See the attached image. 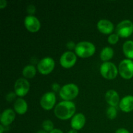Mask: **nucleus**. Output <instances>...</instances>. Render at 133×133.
<instances>
[{"mask_svg": "<svg viewBox=\"0 0 133 133\" xmlns=\"http://www.w3.org/2000/svg\"><path fill=\"white\" fill-rule=\"evenodd\" d=\"M16 94L14 92H10L8 93L6 96V100L8 102H12L13 100L15 99Z\"/></svg>", "mask_w": 133, "mask_h": 133, "instance_id": "393cba45", "label": "nucleus"}, {"mask_svg": "<svg viewBox=\"0 0 133 133\" xmlns=\"http://www.w3.org/2000/svg\"><path fill=\"white\" fill-rule=\"evenodd\" d=\"M86 123V117L83 113L75 114L72 117L70 122V125L73 129L79 131L84 127Z\"/></svg>", "mask_w": 133, "mask_h": 133, "instance_id": "ddd939ff", "label": "nucleus"}, {"mask_svg": "<svg viewBox=\"0 0 133 133\" xmlns=\"http://www.w3.org/2000/svg\"><path fill=\"white\" fill-rule=\"evenodd\" d=\"M76 111V106L72 101H62L58 103L54 109V114L57 118L62 120L72 118Z\"/></svg>", "mask_w": 133, "mask_h": 133, "instance_id": "f257e3e1", "label": "nucleus"}, {"mask_svg": "<svg viewBox=\"0 0 133 133\" xmlns=\"http://www.w3.org/2000/svg\"><path fill=\"white\" fill-rule=\"evenodd\" d=\"M26 10H27V12L30 16H33V14L36 12V7L34 5H29L27 6Z\"/></svg>", "mask_w": 133, "mask_h": 133, "instance_id": "b1692460", "label": "nucleus"}, {"mask_svg": "<svg viewBox=\"0 0 133 133\" xmlns=\"http://www.w3.org/2000/svg\"><path fill=\"white\" fill-rule=\"evenodd\" d=\"M51 88H52V90H53V92L55 93V92H60L62 87H61V86H60V84H58V83H54L53 84H52Z\"/></svg>", "mask_w": 133, "mask_h": 133, "instance_id": "a878e982", "label": "nucleus"}, {"mask_svg": "<svg viewBox=\"0 0 133 133\" xmlns=\"http://www.w3.org/2000/svg\"><path fill=\"white\" fill-rule=\"evenodd\" d=\"M55 62L51 57H46L40 60L37 64V70L42 75H47L53 71Z\"/></svg>", "mask_w": 133, "mask_h": 133, "instance_id": "423d86ee", "label": "nucleus"}, {"mask_svg": "<svg viewBox=\"0 0 133 133\" xmlns=\"http://www.w3.org/2000/svg\"><path fill=\"white\" fill-rule=\"evenodd\" d=\"M16 118L15 111L12 109H5L1 114L0 122L3 126H9L14 121Z\"/></svg>", "mask_w": 133, "mask_h": 133, "instance_id": "4468645a", "label": "nucleus"}, {"mask_svg": "<svg viewBox=\"0 0 133 133\" xmlns=\"http://www.w3.org/2000/svg\"><path fill=\"white\" fill-rule=\"evenodd\" d=\"M97 29L101 33L105 35H111L114 31V24L107 19H100L97 23Z\"/></svg>", "mask_w": 133, "mask_h": 133, "instance_id": "f8f14e48", "label": "nucleus"}, {"mask_svg": "<svg viewBox=\"0 0 133 133\" xmlns=\"http://www.w3.org/2000/svg\"><path fill=\"white\" fill-rule=\"evenodd\" d=\"M118 72L123 79L129 80L133 77V61L132 60L123 59L118 66Z\"/></svg>", "mask_w": 133, "mask_h": 133, "instance_id": "39448f33", "label": "nucleus"}, {"mask_svg": "<svg viewBox=\"0 0 133 133\" xmlns=\"http://www.w3.org/2000/svg\"><path fill=\"white\" fill-rule=\"evenodd\" d=\"M119 109L124 112H130L133 110V96H126L119 101Z\"/></svg>", "mask_w": 133, "mask_h": 133, "instance_id": "dca6fc26", "label": "nucleus"}, {"mask_svg": "<svg viewBox=\"0 0 133 133\" xmlns=\"http://www.w3.org/2000/svg\"><path fill=\"white\" fill-rule=\"evenodd\" d=\"M123 52L128 59H133V41L127 40L123 44Z\"/></svg>", "mask_w": 133, "mask_h": 133, "instance_id": "6ab92c4d", "label": "nucleus"}, {"mask_svg": "<svg viewBox=\"0 0 133 133\" xmlns=\"http://www.w3.org/2000/svg\"><path fill=\"white\" fill-rule=\"evenodd\" d=\"M22 74L25 79H32L36 74V68L33 65H27L23 68Z\"/></svg>", "mask_w": 133, "mask_h": 133, "instance_id": "aec40b11", "label": "nucleus"}, {"mask_svg": "<svg viewBox=\"0 0 133 133\" xmlns=\"http://www.w3.org/2000/svg\"><path fill=\"white\" fill-rule=\"evenodd\" d=\"M56 103V95L53 92L44 94L40 101V106L45 110H51Z\"/></svg>", "mask_w": 133, "mask_h": 133, "instance_id": "9d476101", "label": "nucleus"}, {"mask_svg": "<svg viewBox=\"0 0 133 133\" xmlns=\"http://www.w3.org/2000/svg\"><path fill=\"white\" fill-rule=\"evenodd\" d=\"M7 6V1L6 0H0V9H3Z\"/></svg>", "mask_w": 133, "mask_h": 133, "instance_id": "cd10ccee", "label": "nucleus"}, {"mask_svg": "<svg viewBox=\"0 0 133 133\" xmlns=\"http://www.w3.org/2000/svg\"><path fill=\"white\" fill-rule=\"evenodd\" d=\"M106 114L107 118L109 119H114L117 116V114H118V112H117L116 109V107H109L107 108L106 111Z\"/></svg>", "mask_w": 133, "mask_h": 133, "instance_id": "4be33fe9", "label": "nucleus"}, {"mask_svg": "<svg viewBox=\"0 0 133 133\" xmlns=\"http://www.w3.org/2000/svg\"><path fill=\"white\" fill-rule=\"evenodd\" d=\"M14 88L16 96L23 97L28 94L30 90V84L25 78H19L16 81Z\"/></svg>", "mask_w": 133, "mask_h": 133, "instance_id": "6e6552de", "label": "nucleus"}, {"mask_svg": "<svg viewBox=\"0 0 133 133\" xmlns=\"http://www.w3.org/2000/svg\"><path fill=\"white\" fill-rule=\"evenodd\" d=\"M114 49L110 47H105L101 50L100 53V58L104 62H109L110 59L114 57Z\"/></svg>", "mask_w": 133, "mask_h": 133, "instance_id": "a211bd4d", "label": "nucleus"}, {"mask_svg": "<svg viewBox=\"0 0 133 133\" xmlns=\"http://www.w3.org/2000/svg\"><path fill=\"white\" fill-rule=\"evenodd\" d=\"M36 133H49V132H46V131H45L44 130H40V131H38Z\"/></svg>", "mask_w": 133, "mask_h": 133, "instance_id": "473e14b6", "label": "nucleus"}, {"mask_svg": "<svg viewBox=\"0 0 133 133\" xmlns=\"http://www.w3.org/2000/svg\"><path fill=\"white\" fill-rule=\"evenodd\" d=\"M105 100L110 107H116L119 104V96L114 90H109L105 94Z\"/></svg>", "mask_w": 133, "mask_h": 133, "instance_id": "2eb2a0df", "label": "nucleus"}, {"mask_svg": "<svg viewBox=\"0 0 133 133\" xmlns=\"http://www.w3.org/2000/svg\"><path fill=\"white\" fill-rule=\"evenodd\" d=\"M96 50V46L93 43L88 41H83L77 44L75 53L79 57L86 58L94 55Z\"/></svg>", "mask_w": 133, "mask_h": 133, "instance_id": "f03ea898", "label": "nucleus"}, {"mask_svg": "<svg viewBox=\"0 0 133 133\" xmlns=\"http://www.w3.org/2000/svg\"><path fill=\"white\" fill-rule=\"evenodd\" d=\"M115 133H130L129 131L125 128H119L116 130Z\"/></svg>", "mask_w": 133, "mask_h": 133, "instance_id": "c85d7f7f", "label": "nucleus"}, {"mask_svg": "<svg viewBox=\"0 0 133 133\" xmlns=\"http://www.w3.org/2000/svg\"><path fill=\"white\" fill-rule=\"evenodd\" d=\"M42 127L43 130H44V131L49 133L54 129V124H53V122L49 120V119L44 120L42 122Z\"/></svg>", "mask_w": 133, "mask_h": 133, "instance_id": "412c9836", "label": "nucleus"}, {"mask_svg": "<svg viewBox=\"0 0 133 133\" xmlns=\"http://www.w3.org/2000/svg\"><path fill=\"white\" fill-rule=\"evenodd\" d=\"M49 133H64V132H62L61 129H54L53 131H51Z\"/></svg>", "mask_w": 133, "mask_h": 133, "instance_id": "c756f323", "label": "nucleus"}, {"mask_svg": "<svg viewBox=\"0 0 133 133\" xmlns=\"http://www.w3.org/2000/svg\"><path fill=\"white\" fill-rule=\"evenodd\" d=\"M67 133H78V132H77V131H76V130L73 129H72L70 130V131H69Z\"/></svg>", "mask_w": 133, "mask_h": 133, "instance_id": "2f4dec72", "label": "nucleus"}, {"mask_svg": "<svg viewBox=\"0 0 133 133\" xmlns=\"http://www.w3.org/2000/svg\"><path fill=\"white\" fill-rule=\"evenodd\" d=\"M77 55L75 53L68 51L64 52L60 58V64L65 69H70L74 66L77 62Z\"/></svg>", "mask_w": 133, "mask_h": 133, "instance_id": "1a4fd4ad", "label": "nucleus"}, {"mask_svg": "<svg viewBox=\"0 0 133 133\" xmlns=\"http://www.w3.org/2000/svg\"><path fill=\"white\" fill-rule=\"evenodd\" d=\"M28 110V105L24 99L22 97L16 99L14 104V110L18 114L23 115L27 112Z\"/></svg>", "mask_w": 133, "mask_h": 133, "instance_id": "f3484780", "label": "nucleus"}, {"mask_svg": "<svg viewBox=\"0 0 133 133\" xmlns=\"http://www.w3.org/2000/svg\"><path fill=\"white\" fill-rule=\"evenodd\" d=\"M100 73L103 77L107 80H113L119 74L118 68L114 63L110 62H103L101 65Z\"/></svg>", "mask_w": 133, "mask_h": 133, "instance_id": "20e7f679", "label": "nucleus"}, {"mask_svg": "<svg viewBox=\"0 0 133 133\" xmlns=\"http://www.w3.org/2000/svg\"><path fill=\"white\" fill-rule=\"evenodd\" d=\"M24 25L28 31L32 33L37 32L41 27L39 19L35 16L28 15L24 19Z\"/></svg>", "mask_w": 133, "mask_h": 133, "instance_id": "9b49d317", "label": "nucleus"}, {"mask_svg": "<svg viewBox=\"0 0 133 133\" xmlns=\"http://www.w3.org/2000/svg\"><path fill=\"white\" fill-rule=\"evenodd\" d=\"M116 33L122 38H128L133 33V23L129 19L119 22L116 28Z\"/></svg>", "mask_w": 133, "mask_h": 133, "instance_id": "0eeeda50", "label": "nucleus"}, {"mask_svg": "<svg viewBox=\"0 0 133 133\" xmlns=\"http://www.w3.org/2000/svg\"><path fill=\"white\" fill-rule=\"evenodd\" d=\"M79 93V88L77 85L74 83H69L61 88L59 95L64 101H71L76 98Z\"/></svg>", "mask_w": 133, "mask_h": 133, "instance_id": "7ed1b4c3", "label": "nucleus"}, {"mask_svg": "<svg viewBox=\"0 0 133 133\" xmlns=\"http://www.w3.org/2000/svg\"><path fill=\"white\" fill-rule=\"evenodd\" d=\"M5 129H4V126L3 125H0V133H3Z\"/></svg>", "mask_w": 133, "mask_h": 133, "instance_id": "7c9ffc66", "label": "nucleus"}, {"mask_svg": "<svg viewBox=\"0 0 133 133\" xmlns=\"http://www.w3.org/2000/svg\"><path fill=\"white\" fill-rule=\"evenodd\" d=\"M76 45L77 44H75L73 41H70L66 44V47H67L68 49H70V50H72V49H75Z\"/></svg>", "mask_w": 133, "mask_h": 133, "instance_id": "bb28decb", "label": "nucleus"}, {"mask_svg": "<svg viewBox=\"0 0 133 133\" xmlns=\"http://www.w3.org/2000/svg\"><path fill=\"white\" fill-rule=\"evenodd\" d=\"M119 39V36L116 33H112L109 35L107 40L109 44H111V45H114V44H116L118 42Z\"/></svg>", "mask_w": 133, "mask_h": 133, "instance_id": "5701e85b", "label": "nucleus"}]
</instances>
